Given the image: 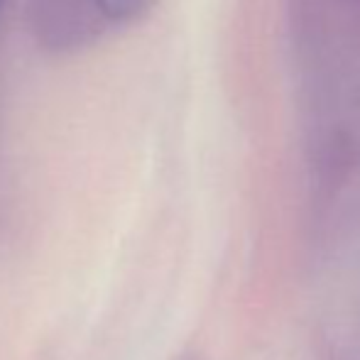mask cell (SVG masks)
<instances>
[{
    "mask_svg": "<svg viewBox=\"0 0 360 360\" xmlns=\"http://www.w3.org/2000/svg\"><path fill=\"white\" fill-rule=\"evenodd\" d=\"M30 27L49 54H74L108 32L103 0H30Z\"/></svg>",
    "mask_w": 360,
    "mask_h": 360,
    "instance_id": "1",
    "label": "cell"
},
{
    "mask_svg": "<svg viewBox=\"0 0 360 360\" xmlns=\"http://www.w3.org/2000/svg\"><path fill=\"white\" fill-rule=\"evenodd\" d=\"M5 3H8V0H0V18H3V10H5Z\"/></svg>",
    "mask_w": 360,
    "mask_h": 360,
    "instance_id": "2",
    "label": "cell"
}]
</instances>
